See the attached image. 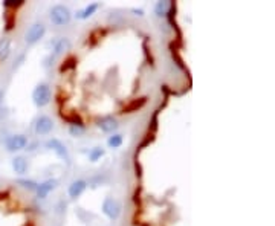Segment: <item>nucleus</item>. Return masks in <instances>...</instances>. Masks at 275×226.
<instances>
[{"label": "nucleus", "mask_w": 275, "mask_h": 226, "mask_svg": "<svg viewBox=\"0 0 275 226\" xmlns=\"http://www.w3.org/2000/svg\"><path fill=\"white\" fill-rule=\"evenodd\" d=\"M46 34V26L43 23H34L28 28L25 32V43L28 46H32L35 43H39Z\"/></svg>", "instance_id": "obj_3"}, {"label": "nucleus", "mask_w": 275, "mask_h": 226, "mask_svg": "<svg viewBox=\"0 0 275 226\" xmlns=\"http://www.w3.org/2000/svg\"><path fill=\"white\" fill-rule=\"evenodd\" d=\"M46 147H48L51 151H54L55 154H57L58 158H60L61 161H64L67 165L70 164V154H69V151H67L66 145L60 141V139H57V137L49 139V141L46 142Z\"/></svg>", "instance_id": "obj_6"}, {"label": "nucleus", "mask_w": 275, "mask_h": 226, "mask_svg": "<svg viewBox=\"0 0 275 226\" xmlns=\"http://www.w3.org/2000/svg\"><path fill=\"white\" fill-rule=\"evenodd\" d=\"M23 0H6V2H3V8L5 9H17L23 6Z\"/></svg>", "instance_id": "obj_20"}, {"label": "nucleus", "mask_w": 275, "mask_h": 226, "mask_svg": "<svg viewBox=\"0 0 275 226\" xmlns=\"http://www.w3.org/2000/svg\"><path fill=\"white\" fill-rule=\"evenodd\" d=\"M132 12H133L135 15H139V17L144 15V11H142V9H132Z\"/></svg>", "instance_id": "obj_24"}, {"label": "nucleus", "mask_w": 275, "mask_h": 226, "mask_svg": "<svg viewBox=\"0 0 275 226\" xmlns=\"http://www.w3.org/2000/svg\"><path fill=\"white\" fill-rule=\"evenodd\" d=\"M11 167L17 176H23V175H26L29 164H28V159L25 158V156H15V158H12V161H11Z\"/></svg>", "instance_id": "obj_11"}, {"label": "nucleus", "mask_w": 275, "mask_h": 226, "mask_svg": "<svg viewBox=\"0 0 275 226\" xmlns=\"http://www.w3.org/2000/svg\"><path fill=\"white\" fill-rule=\"evenodd\" d=\"M15 183L20 185L22 188H25V189H28V191H34V193L37 191V188H39V183L34 182V181H31V179H17Z\"/></svg>", "instance_id": "obj_18"}, {"label": "nucleus", "mask_w": 275, "mask_h": 226, "mask_svg": "<svg viewBox=\"0 0 275 226\" xmlns=\"http://www.w3.org/2000/svg\"><path fill=\"white\" fill-rule=\"evenodd\" d=\"M14 23H15V19H8L6 17V31H11L12 28H14Z\"/></svg>", "instance_id": "obj_22"}, {"label": "nucleus", "mask_w": 275, "mask_h": 226, "mask_svg": "<svg viewBox=\"0 0 275 226\" xmlns=\"http://www.w3.org/2000/svg\"><path fill=\"white\" fill-rule=\"evenodd\" d=\"M124 142V139H122V135H118V133H113L112 136H110L107 139V145L110 148H119Z\"/></svg>", "instance_id": "obj_19"}, {"label": "nucleus", "mask_w": 275, "mask_h": 226, "mask_svg": "<svg viewBox=\"0 0 275 226\" xmlns=\"http://www.w3.org/2000/svg\"><path fill=\"white\" fill-rule=\"evenodd\" d=\"M145 104V98H139V99H133L128 106L124 107V113H133L135 110L141 109L142 106Z\"/></svg>", "instance_id": "obj_17"}, {"label": "nucleus", "mask_w": 275, "mask_h": 226, "mask_svg": "<svg viewBox=\"0 0 275 226\" xmlns=\"http://www.w3.org/2000/svg\"><path fill=\"white\" fill-rule=\"evenodd\" d=\"M170 8H171V3L167 2V0H162V2H158L155 5V12H156L158 17H165L168 14Z\"/></svg>", "instance_id": "obj_15"}, {"label": "nucleus", "mask_w": 275, "mask_h": 226, "mask_svg": "<svg viewBox=\"0 0 275 226\" xmlns=\"http://www.w3.org/2000/svg\"><path fill=\"white\" fill-rule=\"evenodd\" d=\"M49 19L55 26H66L72 19V12L64 5H55L49 11Z\"/></svg>", "instance_id": "obj_2"}, {"label": "nucleus", "mask_w": 275, "mask_h": 226, "mask_svg": "<svg viewBox=\"0 0 275 226\" xmlns=\"http://www.w3.org/2000/svg\"><path fill=\"white\" fill-rule=\"evenodd\" d=\"M97 126L104 133H115L119 129L118 121L113 116H103L97 121Z\"/></svg>", "instance_id": "obj_8"}, {"label": "nucleus", "mask_w": 275, "mask_h": 226, "mask_svg": "<svg viewBox=\"0 0 275 226\" xmlns=\"http://www.w3.org/2000/svg\"><path fill=\"white\" fill-rule=\"evenodd\" d=\"M87 189V182L84 179H77V181H73L69 188H67V194L70 199H78L84 191Z\"/></svg>", "instance_id": "obj_9"}, {"label": "nucleus", "mask_w": 275, "mask_h": 226, "mask_svg": "<svg viewBox=\"0 0 275 226\" xmlns=\"http://www.w3.org/2000/svg\"><path fill=\"white\" fill-rule=\"evenodd\" d=\"M57 186H58V181L57 179H48V181L39 183V188H37V191H35L37 197H39V199H46L51 191H54Z\"/></svg>", "instance_id": "obj_10"}, {"label": "nucleus", "mask_w": 275, "mask_h": 226, "mask_svg": "<svg viewBox=\"0 0 275 226\" xmlns=\"http://www.w3.org/2000/svg\"><path fill=\"white\" fill-rule=\"evenodd\" d=\"M70 40L66 39V37H60L57 39L54 43H52V57H57V55H61L64 52H67L70 49Z\"/></svg>", "instance_id": "obj_12"}, {"label": "nucleus", "mask_w": 275, "mask_h": 226, "mask_svg": "<svg viewBox=\"0 0 275 226\" xmlns=\"http://www.w3.org/2000/svg\"><path fill=\"white\" fill-rule=\"evenodd\" d=\"M28 144H29V141L25 135H11L5 141V148L8 153H17L20 150H25Z\"/></svg>", "instance_id": "obj_4"}, {"label": "nucleus", "mask_w": 275, "mask_h": 226, "mask_svg": "<svg viewBox=\"0 0 275 226\" xmlns=\"http://www.w3.org/2000/svg\"><path fill=\"white\" fill-rule=\"evenodd\" d=\"M3 98H5V90L3 89H0V106L3 104Z\"/></svg>", "instance_id": "obj_23"}, {"label": "nucleus", "mask_w": 275, "mask_h": 226, "mask_svg": "<svg viewBox=\"0 0 275 226\" xmlns=\"http://www.w3.org/2000/svg\"><path fill=\"white\" fill-rule=\"evenodd\" d=\"M51 101H52V92L49 84L46 83L37 84L35 89L32 90V102L37 107H46Z\"/></svg>", "instance_id": "obj_1"}, {"label": "nucleus", "mask_w": 275, "mask_h": 226, "mask_svg": "<svg viewBox=\"0 0 275 226\" xmlns=\"http://www.w3.org/2000/svg\"><path fill=\"white\" fill-rule=\"evenodd\" d=\"M69 133L73 137H78V136H81L84 133V126H70L69 127Z\"/></svg>", "instance_id": "obj_21"}, {"label": "nucleus", "mask_w": 275, "mask_h": 226, "mask_svg": "<svg viewBox=\"0 0 275 226\" xmlns=\"http://www.w3.org/2000/svg\"><path fill=\"white\" fill-rule=\"evenodd\" d=\"M101 5L100 3H89L86 8H83L81 11H78L77 12V19L78 20H86V19H89V17H92V15H94L97 11H98V8H100Z\"/></svg>", "instance_id": "obj_14"}, {"label": "nucleus", "mask_w": 275, "mask_h": 226, "mask_svg": "<svg viewBox=\"0 0 275 226\" xmlns=\"http://www.w3.org/2000/svg\"><path fill=\"white\" fill-rule=\"evenodd\" d=\"M101 210H103V213H104L110 220H116V219L121 216V203H119L116 199L107 196V197L104 199V202H103Z\"/></svg>", "instance_id": "obj_5"}, {"label": "nucleus", "mask_w": 275, "mask_h": 226, "mask_svg": "<svg viewBox=\"0 0 275 226\" xmlns=\"http://www.w3.org/2000/svg\"><path fill=\"white\" fill-rule=\"evenodd\" d=\"M104 154H106V150L103 147H94L89 151V161L90 162H98Z\"/></svg>", "instance_id": "obj_16"}, {"label": "nucleus", "mask_w": 275, "mask_h": 226, "mask_svg": "<svg viewBox=\"0 0 275 226\" xmlns=\"http://www.w3.org/2000/svg\"><path fill=\"white\" fill-rule=\"evenodd\" d=\"M11 39L8 37H3L0 39V63H3L9 58L11 55Z\"/></svg>", "instance_id": "obj_13"}, {"label": "nucleus", "mask_w": 275, "mask_h": 226, "mask_svg": "<svg viewBox=\"0 0 275 226\" xmlns=\"http://www.w3.org/2000/svg\"><path fill=\"white\" fill-rule=\"evenodd\" d=\"M54 130V121L52 118H49L48 115H42L35 119L34 123V132L39 135V136H45L49 135Z\"/></svg>", "instance_id": "obj_7"}]
</instances>
